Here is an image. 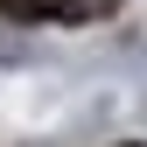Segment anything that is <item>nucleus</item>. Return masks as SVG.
Masks as SVG:
<instances>
[{
  "instance_id": "obj_1",
  "label": "nucleus",
  "mask_w": 147,
  "mask_h": 147,
  "mask_svg": "<svg viewBox=\"0 0 147 147\" xmlns=\"http://www.w3.org/2000/svg\"><path fill=\"white\" fill-rule=\"evenodd\" d=\"M14 21H105L112 0H0Z\"/></svg>"
}]
</instances>
